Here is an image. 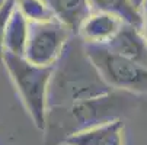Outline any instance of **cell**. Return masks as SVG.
I'll list each match as a JSON object with an SVG mask.
<instances>
[{
  "label": "cell",
  "instance_id": "8fae6325",
  "mask_svg": "<svg viewBox=\"0 0 147 145\" xmlns=\"http://www.w3.org/2000/svg\"><path fill=\"white\" fill-rule=\"evenodd\" d=\"M92 12H107L118 16L122 22L141 28V10L133 5L131 0H89Z\"/></svg>",
  "mask_w": 147,
  "mask_h": 145
},
{
  "label": "cell",
  "instance_id": "9a60e30c",
  "mask_svg": "<svg viewBox=\"0 0 147 145\" xmlns=\"http://www.w3.org/2000/svg\"><path fill=\"white\" fill-rule=\"evenodd\" d=\"M131 2H133V5H134L136 7H138V9H140V7L143 6V3L146 2V0H131Z\"/></svg>",
  "mask_w": 147,
  "mask_h": 145
},
{
  "label": "cell",
  "instance_id": "7c38bea8",
  "mask_svg": "<svg viewBox=\"0 0 147 145\" xmlns=\"http://www.w3.org/2000/svg\"><path fill=\"white\" fill-rule=\"evenodd\" d=\"M15 6L29 22H41L55 17L45 0H15Z\"/></svg>",
  "mask_w": 147,
  "mask_h": 145
},
{
  "label": "cell",
  "instance_id": "52a82bcc",
  "mask_svg": "<svg viewBox=\"0 0 147 145\" xmlns=\"http://www.w3.org/2000/svg\"><path fill=\"white\" fill-rule=\"evenodd\" d=\"M124 22L107 12H90L77 31V36L85 44H107L118 32Z\"/></svg>",
  "mask_w": 147,
  "mask_h": 145
},
{
  "label": "cell",
  "instance_id": "ba28073f",
  "mask_svg": "<svg viewBox=\"0 0 147 145\" xmlns=\"http://www.w3.org/2000/svg\"><path fill=\"white\" fill-rule=\"evenodd\" d=\"M66 145H124V123L115 119L70 135Z\"/></svg>",
  "mask_w": 147,
  "mask_h": 145
},
{
  "label": "cell",
  "instance_id": "5b68a950",
  "mask_svg": "<svg viewBox=\"0 0 147 145\" xmlns=\"http://www.w3.org/2000/svg\"><path fill=\"white\" fill-rule=\"evenodd\" d=\"M74 33L57 17L29 22L24 57L38 65H54Z\"/></svg>",
  "mask_w": 147,
  "mask_h": 145
},
{
  "label": "cell",
  "instance_id": "2e32d148",
  "mask_svg": "<svg viewBox=\"0 0 147 145\" xmlns=\"http://www.w3.org/2000/svg\"><path fill=\"white\" fill-rule=\"evenodd\" d=\"M5 2H6V0H0V6H2V5H3Z\"/></svg>",
  "mask_w": 147,
  "mask_h": 145
},
{
  "label": "cell",
  "instance_id": "3957f363",
  "mask_svg": "<svg viewBox=\"0 0 147 145\" xmlns=\"http://www.w3.org/2000/svg\"><path fill=\"white\" fill-rule=\"evenodd\" d=\"M22 99L24 105L39 131L45 128L47 94L54 65H38L25 57L10 52L3 54V64Z\"/></svg>",
  "mask_w": 147,
  "mask_h": 145
},
{
  "label": "cell",
  "instance_id": "5bb4252c",
  "mask_svg": "<svg viewBox=\"0 0 147 145\" xmlns=\"http://www.w3.org/2000/svg\"><path fill=\"white\" fill-rule=\"evenodd\" d=\"M141 10V16H143V23H141V31L144 33V38H146V42H147V0L143 3V6L140 7Z\"/></svg>",
  "mask_w": 147,
  "mask_h": 145
},
{
  "label": "cell",
  "instance_id": "8992f818",
  "mask_svg": "<svg viewBox=\"0 0 147 145\" xmlns=\"http://www.w3.org/2000/svg\"><path fill=\"white\" fill-rule=\"evenodd\" d=\"M107 47L147 68V42L141 28L124 22L118 32L107 42Z\"/></svg>",
  "mask_w": 147,
  "mask_h": 145
},
{
  "label": "cell",
  "instance_id": "7a4b0ae2",
  "mask_svg": "<svg viewBox=\"0 0 147 145\" xmlns=\"http://www.w3.org/2000/svg\"><path fill=\"white\" fill-rule=\"evenodd\" d=\"M137 94L112 90L108 94H103L82 103L58 108L47 109L45 115V144L60 145L64 141L83 129L105 123L115 119H122V116L136 108Z\"/></svg>",
  "mask_w": 147,
  "mask_h": 145
},
{
  "label": "cell",
  "instance_id": "6da1fadb",
  "mask_svg": "<svg viewBox=\"0 0 147 145\" xmlns=\"http://www.w3.org/2000/svg\"><path fill=\"white\" fill-rule=\"evenodd\" d=\"M112 90L88 58L82 39L73 35L54 64L48 84L47 109L67 108L108 94Z\"/></svg>",
  "mask_w": 147,
  "mask_h": 145
},
{
  "label": "cell",
  "instance_id": "4fadbf2b",
  "mask_svg": "<svg viewBox=\"0 0 147 145\" xmlns=\"http://www.w3.org/2000/svg\"><path fill=\"white\" fill-rule=\"evenodd\" d=\"M15 9V0H6L0 6V65L3 64V54H5V32L6 25L10 17L12 10Z\"/></svg>",
  "mask_w": 147,
  "mask_h": 145
},
{
  "label": "cell",
  "instance_id": "30bf717a",
  "mask_svg": "<svg viewBox=\"0 0 147 145\" xmlns=\"http://www.w3.org/2000/svg\"><path fill=\"white\" fill-rule=\"evenodd\" d=\"M29 32V20L20 13L16 6L10 13L5 32V51L24 57Z\"/></svg>",
  "mask_w": 147,
  "mask_h": 145
},
{
  "label": "cell",
  "instance_id": "9c48e42d",
  "mask_svg": "<svg viewBox=\"0 0 147 145\" xmlns=\"http://www.w3.org/2000/svg\"><path fill=\"white\" fill-rule=\"evenodd\" d=\"M45 2L53 10V15L74 35L77 33L83 20L92 12L89 0H45Z\"/></svg>",
  "mask_w": 147,
  "mask_h": 145
},
{
  "label": "cell",
  "instance_id": "277c9868",
  "mask_svg": "<svg viewBox=\"0 0 147 145\" xmlns=\"http://www.w3.org/2000/svg\"><path fill=\"white\" fill-rule=\"evenodd\" d=\"M83 48L102 80L109 87L134 94H147L146 67L114 52L107 44L83 42Z\"/></svg>",
  "mask_w": 147,
  "mask_h": 145
}]
</instances>
